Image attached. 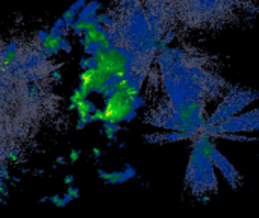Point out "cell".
Masks as SVG:
<instances>
[{"instance_id": "obj_8", "label": "cell", "mask_w": 259, "mask_h": 218, "mask_svg": "<svg viewBox=\"0 0 259 218\" xmlns=\"http://www.w3.org/2000/svg\"><path fill=\"white\" fill-rule=\"evenodd\" d=\"M49 202H52V203H53L55 206H58V208L67 206V205H65V200H64V197H61L59 194H55V196L49 197Z\"/></svg>"}, {"instance_id": "obj_14", "label": "cell", "mask_w": 259, "mask_h": 218, "mask_svg": "<svg viewBox=\"0 0 259 218\" xmlns=\"http://www.w3.org/2000/svg\"><path fill=\"white\" fill-rule=\"evenodd\" d=\"M79 156H80V152L79 150H71L70 152V162H76L77 159H79Z\"/></svg>"}, {"instance_id": "obj_13", "label": "cell", "mask_w": 259, "mask_h": 218, "mask_svg": "<svg viewBox=\"0 0 259 218\" xmlns=\"http://www.w3.org/2000/svg\"><path fill=\"white\" fill-rule=\"evenodd\" d=\"M67 194H70L73 199H79V190H77L76 187H71V185H68Z\"/></svg>"}, {"instance_id": "obj_17", "label": "cell", "mask_w": 259, "mask_h": 218, "mask_svg": "<svg viewBox=\"0 0 259 218\" xmlns=\"http://www.w3.org/2000/svg\"><path fill=\"white\" fill-rule=\"evenodd\" d=\"M56 162H58V164H65V159H64V158H58Z\"/></svg>"}, {"instance_id": "obj_1", "label": "cell", "mask_w": 259, "mask_h": 218, "mask_svg": "<svg viewBox=\"0 0 259 218\" xmlns=\"http://www.w3.org/2000/svg\"><path fill=\"white\" fill-rule=\"evenodd\" d=\"M211 143V137L205 134H199L193 143V152L190 156L188 168H187V187L197 197L206 196L217 190V178L214 173V161L208 153V144Z\"/></svg>"}, {"instance_id": "obj_9", "label": "cell", "mask_w": 259, "mask_h": 218, "mask_svg": "<svg viewBox=\"0 0 259 218\" xmlns=\"http://www.w3.org/2000/svg\"><path fill=\"white\" fill-rule=\"evenodd\" d=\"M87 3H88L87 0H77V2H74V3H73V5H71L70 8H68V9H70L71 12H74V14L77 15V14H79V11H80V9H82V8H83V6L87 5Z\"/></svg>"}, {"instance_id": "obj_15", "label": "cell", "mask_w": 259, "mask_h": 218, "mask_svg": "<svg viewBox=\"0 0 259 218\" xmlns=\"http://www.w3.org/2000/svg\"><path fill=\"white\" fill-rule=\"evenodd\" d=\"M64 182H65L67 185H71V184L74 182V176H73V175H67V176L64 178Z\"/></svg>"}, {"instance_id": "obj_5", "label": "cell", "mask_w": 259, "mask_h": 218, "mask_svg": "<svg viewBox=\"0 0 259 218\" xmlns=\"http://www.w3.org/2000/svg\"><path fill=\"white\" fill-rule=\"evenodd\" d=\"M100 2H97V0H91V2H88L80 11H79V14H77V18H82V20H85L87 17H90V15H94V17H97V12H99V9H100Z\"/></svg>"}, {"instance_id": "obj_11", "label": "cell", "mask_w": 259, "mask_h": 218, "mask_svg": "<svg viewBox=\"0 0 259 218\" xmlns=\"http://www.w3.org/2000/svg\"><path fill=\"white\" fill-rule=\"evenodd\" d=\"M49 76H50V79H52L53 82H56V83L62 80V73H61V71H59L58 68H55V70H52V73H50Z\"/></svg>"}, {"instance_id": "obj_2", "label": "cell", "mask_w": 259, "mask_h": 218, "mask_svg": "<svg viewBox=\"0 0 259 218\" xmlns=\"http://www.w3.org/2000/svg\"><path fill=\"white\" fill-rule=\"evenodd\" d=\"M258 99V93L240 88L237 93H228L223 99V102L219 105V108L212 112V115L208 117V124H220L225 120L237 115L241 109L247 108L250 103H253Z\"/></svg>"}, {"instance_id": "obj_7", "label": "cell", "mask_w": 259, "mask_h": 218, "mask_svg": "<svg viewBox=\"0 0 259 218\" xmlns=\"http://www.w3.org/2000/svg\"><path fill=\"white\" fill-rule=\"evenodd\" d=\"M121 171H123V175H124L126 181L134 179V178H135V175H137V170H135L132 165H129V164H126V165H124V168H123Z\"/></svg>"}, {"instance_id": "obj_10", "label": "cell", "mask_w": 259, "mask_h": 218, "mask_svg": "<svg viewBox=\"0 0 259 218\" xmlns=\"http://www.w3.org/2000/svg\"><path fill=\"white\" fill-rule=\"evenodd\" d=\"M59 46H61V50H64L65 53H70L71 52V49H73V46H71V42L64 36V38H61V42H59Z\"/></svg>"}, {"instance_id": "obj_6", "label": "cell", "mask_w": 259, "mask_h": 218, "mask_svg": "<svg viewBox=\"0 0 259 218\" xmlns=\"http://www.w3.org/2000/svg\"><path fill=\"white\" fill-rule=\"evenodd\" d=\"M146 106V99L141 96V94H137L134 99H132V102H131V108H134V109H141V108H144Z\"/></svg>"}, {"instance_id": "obj_4", "label": "cell", "mask_w": 259, "mask_h": 218, "mask_svg": "<svg viewBox=\"0 0 259 218\" xmlns=\"http://www.w3.org/2000/svg\"><path fill=\"white\" fill-rule=\"evenodd\" d=\"M208 153H209V156L212 158V161H214V164H215V167L220 170V173L225 176V179H226V182L232 187V188H237V187H240L241 185V175L235 170V167L219 152V149L212 144V143H209L208 144Z\"/></svg>"}, {"instance_id": "obj_12", "label": "cell", "mask_w": 259, "mask_h": 218, "mask_svg": "<svg viewBox=\"0 0 259 218\" xmlns=\"http://www.w3.org/2000/svg\"><path fill=\"white\" fill-rule=\"evenodd\" d=\"M87 124H88V121H87L85 117H77V123H76V129L77 130H82Z\"/></svg>"}, {"instance_id": "obj_16", "label": "cell", "mask_w": 259, "mask_h": 218, "mask_svg": "<svg viewBox=\"0 0 259 218\" xmlns=\"http://www.w3.org/2000/svg\"><path fill=\"white\" fill-rule=\"evenodd\" d=\"M100 155H102V152H100L99 149H93V156H94V158H99Z\"/></svg>"}, {"instance_id": "obj_3", "label": "cell", "mask_w": 259, "mask_h": 218, "mask_svg": "<svg viewBox=\"0 0 259 218\" xmlns=\"http://www.w3.org/2000/svg\"><path fill=\"white\" fill-rule=\"evenodd\" d=\"M255 130H259V109L234 115L220 124H206L200 134L208 137H220L222 134H247Z\"/></svg>"}]
</instances>
